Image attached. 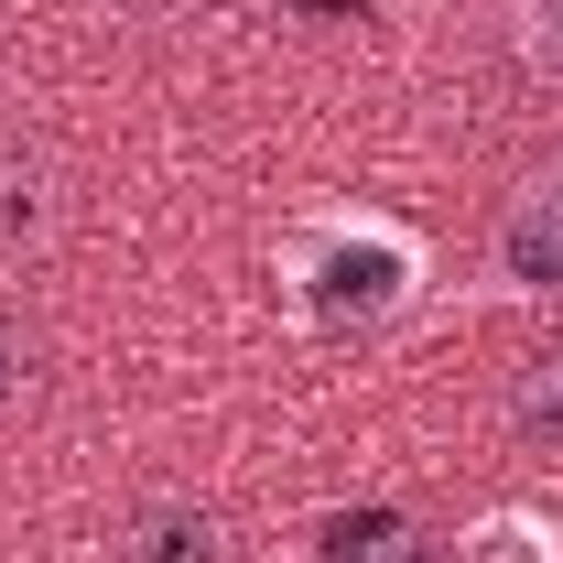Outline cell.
Segmentation results:
<instances>
[{"mask_svg": "<svg viewBox=\"0 0 563 563\" xmlns=\"http://www.w3.org/2000/svg\"><path fill=\"white\" fill-rule=\"evenodd\" d=\"M109 553L120 563H228V531H217V509H196V498H141Z\"/></svg>", "mask_w": 563, "mask_h": 563, "instance_id": "6da1fadb", "label": "cell"}, {"mask_svg": "<svg viewBox=\"0 0 563 563\" xmlns=\"http://www.w3.org/2000/svg\"><path fill=\"white\" fill-rule=\"evenodd\" d=\"M314 563H455V542L401 520V509H347V520L314 531Z\"/></svg>", "mask_w": 563, "mask_h": 563, "instance_id": "7a4b0ae2", "label": "cell"}, {"mask_svg": "<svg viewBox=\"0 0 563 563\" xmlns=\"http://www.w3.org/2000/svg\"><path fill=\"white\" fill-rule=\"evenodd\" d=\"M520 66L563 87V0H520Z\"/></svg>", "mask_w": 563, "mask_h": 563, "instance_id": "8992f818", "label": "cell"}, {"mask_svg": "<svg viewBox=\"0 0 563 563\" xmlns=\"http://www.w3.org/2000/svg\"><path fill=\"white\" fill-rule=\"evenodd\" d=\"M509 422H520L542 455H563V336L520 357V379H509Z\"/></svg>", "mask_w": 563, "mask_h": 563, "instance_id": "5b68a950", "label": "cell"}, {"mask_svg": "<svg viewBox=\"0 0 563 563\" xmlns=\"http://www.w3.org/2000/svg\"><path fill=\"white\" fill-rule=\"evenodd\" d=\"M22 379H33V336L0 314V401H22Z\"/></svg>", "mask_w": 563, "mask_h": 563, "instance_id": "52a82bcc", "label": "cell"}, {"mask_svg": "<svg viewBox=\"0 0 563 563\" xmlns=\"http://www.w3.org/2000/svg\"><path fill=\"white\" fill-rule=\"evenodd\" d=\"M498 261H509V282H531V292H563V174H542V185L509 207Z\"/></svg>", "mask_w": 563, "mask_h": 563, "instance_id": "3957f363", "label": "cell"}, {"mask_svg": "<svg viewBox=\"0 0 563 563\" xmlns=\"http://www.w3.org/2000/svg\"><path fill=\"white\" fill-rule=\"evenodd\" d=\"M66 228V196H55V174L33 163V152H0V250H44Z\"/></svg>", "mask_w": 563, "mask_h": 563, "instance_id": "277c9868", "label": "cell"}]
</instances>
